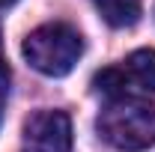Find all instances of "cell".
Returning a JSON list of instances; mask_svg holds the SVG:
<instances>
[{"mask_svg":"<svg viewBox=\"0 0 155 152\" xmlns=\"http://www.w3.org/2000/svg\"><path fill=\"white\" fill-rule=\"evenodd\" d=\"M21 54L36 72L48 78H63L78 66V60L84 54V39L72 24L51 21V24L36 27L33 33H27Z\"/></svg>","mask_w":155,"mask_h":152,"instance_id":"7a4b0ae2","label":"cell"},{"mask_svg":"<svg viewBox=\"0 0 155 152\" xmlns=\"http://www.w3.org/2000/svg\"><path fill=\"white\" fill-rule=\"evenodd\" d=\"M125 84H128L125 69H104L93 81V87H96L98 93H104L107 98H122L125 95Z\"/></svg>","mask_w":155,"mask_h":152,"instance_id":"8992f818","label":"cell"},{"mask_svg":"<svg viewBox=\"0 0 155 152\" xmlns=\"http://www.w3.org/2000/svg\"><path fill=\"white\" fill-rule=\"evenodd\" d=\"M24 152H72V119L63 111H36L24 122Z\"/></svg>","mask_w":155,"mask_h":152,"instance_id":"3957f363","label":"cell"},{"mask_svg":"<svg viewBox=\"0 0 155 152\" xmlns=\"http://www.w3.org/2000/svg\"><path fill=\"white\" fill-rule=\"evenodd\" d=\"M93 6L110 27H131L140 21V0H93Z\"/></svg>","mask_w":155,"mask_h":152,"instance_id":"277c9868","label":"cell"},{"mask_svg":"<svg viewBox=\"0 0 155 152\" xmlns=\"http://www.w3.org/2000/svg\"><path fill=\"white\" fill-rule=\"evenodd\" d=\"M12 3H15V0H0V9H3V6H12Z\"/></svg>","mask_w":155,"mask_h":152,"instance_id":"ba28073f","label":"cell"},{"mask_svg":"<svg viewBox=\"0 0 155 152\" xmlns=\"http://www.w3.org/2000/svg\"><path fill=\"white\" fill-rule=\"evenodd\" d=\"M125 75L143 90L155 93V51L152 48H140L125 60Z\"/></svg>","mask_w":155,"mask_h":152,"instance_id":"5b68a950","label":"cell"},{"mask_svg":"<svg viewBox=\"0 0 155 152\" xmlns=\"http://www.w3.org/2000/svg\"><path fill=\"white\" fill-rule=\"evenodd\" d=\"M98 137L119 152H143L155 146V104L143 98H110L96 119Z\"/></svg>","mask_w":155,"mask_h":152,"instance_id":"6da1fadb","label":"cell"},{"mask_svg":"<svg viewBox=\"0 0 155 152\" xmlns=\"http://www.w3.org/2000/svg\"><path fill=\"white\" fill-rule=\"evenodd\" d=\"M6 98H9V69H6V63L0 60V119H3Z\"/></svg>","mask_w":155,"mask_h":152,"instance_id":"52a82bcc","label":"cell"}]
</instances>
